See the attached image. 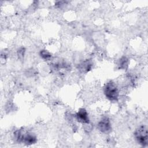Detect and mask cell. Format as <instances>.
I'll return each mask as SVG.
<instances>
[{"label":"cell","mask_w":148,"mask_h":148,"mask_svg":"<svg viewBox=\"0 0 148 148\" xmlns=\"http://www.w3.org/2000/svg\"><path fill=\"white\" fill-rule=\"evenodd\" d=\"M14 138L17 142L27 145H33L37 141L35 134L23 128L16 130L14 132Z\"/></svg>","instance_id":"1"},{"label":"cell","mask_w":148,"mask_h":148,"mask_svg":"<svg viewBox=\"0 0 148 148\" xmlns=\"http://www.w3.org/2000/svg\"><path fill=\"white\" fill-rule=\"evenodd\" d=\"M103 92L106 98L112 102H116L119 97V90L114 82L109 81L104 86Z\"/></svg>","instance_id":"2"},{"label":"cell","mask_w":148,"mask_h":148,"mask_svg":"<svg viewBox=\"0 0 148 148\" xmlns=\"http://www.w3.org/2000/svg\"><path fill=\"white\" fill-rule=\"evenodd\" d=\"M134 136L139 144L146 146L148 143V132L145 125H141L134 132Z\"/></svg>","instance_id":"3"},{"label":"cell","mask_w":148,"mask_h":148,"mask_svg":"<svg viewBox=\"0 0 148 148\" xmlns=\"http://www.w3.org/2000/svg\"><path fill=\"white\" fill-rule=\"evenodd\" d=\"M98 129L102 133H108L111 131L112 126L109 119L107 117H103L97 124Z\"/></svg>","instance_id":"4"},{"label":"cell","mask_w":148,"mask_h":148,"mask_svg":"<svg viewBox=\"0 0 148 148\" xmlns=\"http://www.w3.org/2000/svg\"><path fill=\"white\" fill-rule=\"evenodd\" d=\"M76 119L77 121L83 124H89L90 120L88 117V114L87 110L84 108L80 109L75 115Z\"/></svg>","instance_id":"5"},{"label":"cell","mask_w":148,"mask_h":148,"mask_svg":"<svg viewBox=\"0 0 148 148\" xmlns=\"http://www.w3.org/2000/svg\"><path fill=\"white\" fill-rule=\"evenodd\" d=\"M128 60L126 57H124V56L122 57L120 59L119 65L120 69H126L128 66Z\"/></svg>","instance_id":"6"},{"label":"cell","mask_w":148,"mask_h":148,"mask_svg":"<svg viewBox=\"0 0 148 148\" xmlns=\"http://www.w3.org/2000/svg\"><path fill=\"white\" fill-rule=\"evenodd\" d=\"M39 55L45 60H49L51 57V54L46 50H42L39 53Z\"/></svg>","instance_id":"7"},{"label":"cell","mask_w":148,"mask_h":148,"mask_svg":"<svg viewBox=\"0 0 148 148\" xmlns=\"http://www.w3.org/2000/svg\"><path fill=\"white\" fill-rule=\"evenodd\" d=\"M25 50L24 47H21L17 51V56L20 60H23L25 54Z\"/></svg>","instance_id":"8"},{"label":"cell","mask_w":148,"mask_h":148,"mask_svg":"<svg viewBox=\"0 0 148 148\" xmlns=\"http://www.w3.org/2000/svg\"><path fill=\"white\" fill-rule=\"evenodd\" d=\"M91 64L88 62H84L82 64H81L80 69H83V71H88V69H90Z\"/></svg>","instance_id":"9"}]
</instances>
